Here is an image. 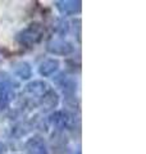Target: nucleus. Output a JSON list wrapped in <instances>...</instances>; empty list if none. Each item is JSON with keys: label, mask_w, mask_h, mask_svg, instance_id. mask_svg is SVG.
<instances>
[{"label": "nucleus", "mask_w": 146, "mask_h": 154, "mask_svg": "<svg viewBox=\"0 0 146 154\" xmlns=\"http://www.w3.org/2000/svg\"><path fill=\"white\" fill-rule=\"evenodd\" d=\"M55 84L59 86L60 90L65 94V96H75L76 93V81L67 75H59L55 77Z\"/></svg>", "instance_id": "obj_7"}, {"label": "nucleus", "mask_w": 146, "mask_h": 154, "mask_svg": "<svg viewBox=\"0 0 146 154\" xmlns=\"http://www.w3.org/2000/svg\"><path fill=\"white\" fill-rule=\"evenodd\" d=\"M14 96H16V93H14L13 86L8 84H0V109L9 107Z\"/></svg>", "instance_id": "obj_9"}, {"label": "nucleus", "mask_w": 146, "mask_h": 154, "mask_svg": "<svg viewBox=\"0 0 146 154\" xmlns=\"http://www.w3.org/2000/svg\"><path fill=\"white\" fill-rule=\"evenodd\" d=\"M54 4L63 16H75L78 14L82 9V3L80 0H59Z\"/></svg>", "instance_id": "obj_6"}, {"label": "nucleus", "mask_w": 146, "mask_h": 154, "mask_svg": "<svg viewBox=\"0 0 146 154\" xmlns=\"http://www.w3.org/2000/svg\"><path fill=\"white\" fill-rule=\"evenodd\" d=\"M72 116L67 110H55L49 116V123L56 130H64L71 126Z\"/></svg>", "instance_id": "obj_4"}, {"label": "nucleus", "mask_w": 146, "mask_h": 154, "mask_svg": "<svg viewBox=\"0 0 146 154\" xmlns=\"http://www.w3.org/2000/svg\"><path fill=\"white\" fill-rule=\"evenodd\" d=\"M58 103H59V96H58V94L51 89V90L49 91V93L40 100L38 105H40V107H41L44 110H53L54 108H56Z\"/></svg>", "instance_id": "obj_11"}, {"label": "nucleus", "mask_w": 146, "mask_h": 154, "mask_svg": "<svg viewBox=\"0 0 146 154\" xmlns=\"http://www.w3.org/2000/svg\"><path fill=\"white\" fill-rule=\"evenodd\" d=\"M24 152L26 154H49V149L41 136H32L24 144Z\"/></svg>", "instance_id": "obj_5"}, {"label": "nucleus", "mask_w": 146, "mask_h": 154, "mask_svg": "<svg viewBox=\"0 0 146 154\" xmlns=\"http://www.w3.org/2000/svg\"><path fill=\"white\" fill-rule=\"evenodd\" d=\"M51 90L50 85L44 80H33L31 82H28L23 89V94L26 95L27 99H30L31 102L38 104L40 100L45 96L49 91Z\"/></svg>", "instance_id": "obj_1"}, {"label": "nucleus", "mask_w": 146, "mask_h": 154, "mask_svg": "<svg viewBox=\"0 0 146 154\" xmlns=\"http://www.w3.org/2000/svg\"><path fill=\"white\" fill-rule=\"evenodd\" d=\"M41 36H42V27L37 25V23H32V25L26 27L18 33L17 40L21 45L32 46L41 40Z\"/></svg>", "instance_id": "obj_3"}, {"label": "nucleus", "mask_w": 146, "mask_h": 154, "mask_svg": "<svg viewBox=\"0 0 146 154\" xmlns=\"http://www.w3.org/2000/svg\"><path fill=\"white\" fill-rule=\"evenodd\" d=\"M46 50L53 55H59V57H64V55H69L75 51V46L71 41H68L67 38L62 37V36H56V37H51L46 44Z\"/></svg>", "instance_id": "obj_2"}, {"label": "nucleus", "mask_w": 146, "mask_h": 154, "mask_svg": "<svg viewBox=\"0 0 146 154\" xmlns=\"http://www.w3.org/2000/svg\"><path fill=\"white\" fill-rule=\"evenodd\" d=\"M13 71H14V75L21 80H30L32 77V67L28 62H24V60L17 62L13 66Z\"/></svg>", "instance_id": "obj_10"}, {"label": "nucleus", "mask_w": 146, "mask_h": 154, "mask_svg": "<svg viewBox=\"0 0 146 154\" xmlns=\"http://www.w3.org/2000/svg\"><path fill=\"white\" fill-rule=\"evenodd\" d=\"M7 150H8L7 145H5V144H4L3 141H0V154H5Z\"/></svg>", "instance_id": "obj_13"}, {"label": "nucleus", "mask_w": 146, "mask_h": 154, "mask_svg": "<svg viewBox=\"0 0 146 154\" xmlns=\"http://www.w3.org/2000/svg\"><path fill=\"white\" fill-rule=\"evenodd\" d=\"M0 84H8V85L13 86L14 89H16L17 86H18V82H17V81L14 80L12 76H9L8 73H5V72L0 73Z\"/></svg>", "instance_id": "obj_12"}, {"label": "nucleus", "mask_w": 146, "mask_h": 154, "mask_svg": "<svg viewBox=\"0 0 146 154\" xmlns=\"http://www.w3.org/2000/svg\"><path fill=\"white\" fill-rule=\"evenodd\" d=\"M59 60L56 58H47V59L42 60L40 66H38V73L42 77H50L59 69Z\"/></svg>", "instance_id": "obj_8"}]
</instances>
